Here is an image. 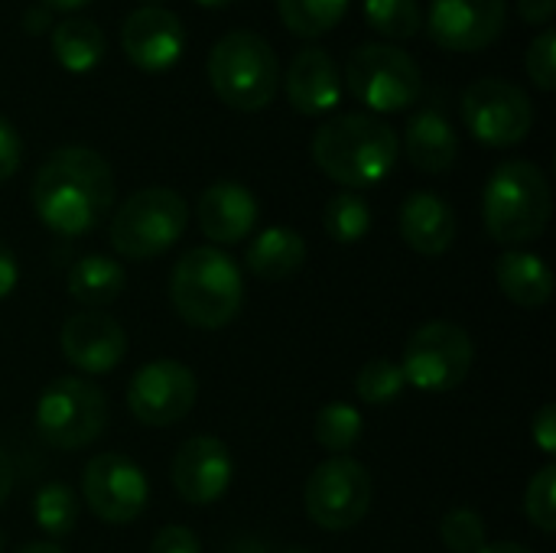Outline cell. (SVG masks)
Masks as SVG:
<instances>
[{
  "label": "cell",
  "instance_id": "5",
  "mask_svg": "<svg viewBox=\"0 0 556 553\" xmlns=\"http://www.w3.org/2000/svg\"><path fill=\"white\" fill-rule=\"evenodd\" d=\"M208 85L222 104L254 114L264 111L280 88V62L274 46L251 29H231L208 49Z\"/></svg>",
  "mask_w": 556,
  "mask_h": 553
},
{
  "label": "cell",
  "instance_id": "36",
  "mask_svg": "<svg viewBox=\"0 0 556 553\" xmlns=\"http://www.w3.org/2000/svg\"><path fill=\"white\" fill-rule=\"evenodd\" d=\"M150 553H202L199 551V538L182 528V525H169L163 531H156Z\"/></svg>",
  "mask_w": 556,
  "mask_h": 553
},
{
  "label": "cell",
  "instance_id": "1",
  "mask_svg": "<svg viewBox=\"0 0 556 553\" xmlns=\"http://www.w3.org/2000/svg\"><path fill=\"white\" fill-rule=\"evenodd\" d=\"M29 199L36 218L49 231L78 238L108 218L114 205V173L91 147H59L36 169Z\"/></svg>",
  "mask_w": 556,
  "mask_h": 553
},
{
  "label": "cell",
  "instance_id": "6",
  "mask_svg": "<svg viewBox=\"0 0 556 553\" xmlns=\"http://www.w3.org/2000/svg\"><path fill=\"white\" fill-rule=\"evenodd\" d=\"M342 85L375 117L414 108L424 98V72L417 59L394 42H365L349 55Z\"/></svg>",
  "mask_w": 556,
  "mask_h": 553
},
{
  "label": "cell",
  "instance_id": "33",
  "mask_svg": "<svg viewBox=\"0 0 556 553\" xmlns=\"http://www.w3.org/2000/svg\"><path fill=\"white\" fill-rule=\"evenodd\" d=\"M525 512L528 518L544 531H556V466H544L531 482H528V499H525Z\"/></svg>",
  "mask_w": 556,
  "mask_h": 553
},
{
  "label": "cell",
  "instance_id": "9",
  "mask_svg": "<svg viewBox=\"0 0 556 553\" xmlns=\"http://www.w3.org/2000/svg\"><path fill=\"white\" fill-rule=\"evenodd\" d=\"M476 362L472 339L463 326L450 319H437L420 326L404 349V381L424 394H446L459 388Z\"/></svg>",
  "mask_w": 556,
  "mask_h": 553
},
{
  "label": "cell",
  "instance_id": "43",
  "mask_svg": "<svg viewBox=\"0 0 556 553\" xmlns=\"http://www.w3.org/2000/svg\"><path fill=\"white\" fill-rule=\"evenodd\" d=\"M225 553H267V551H264V544H261V541H254V538H238L235 544H228V551Z\"/></svg>",
  "mask_w": 556,
  "mask_h": 553
},
{
  "label": "cell",
  "instance_id": "12",
  "mask_svg": "<svg viewBox=\"0 0 556 553\" xmlns=\"http://www.w3.org/2000/svg\"><path fill=\"white\" fill-rule=\"evenodd\" d=\"M199 381L176 359H156L137 368L127 385V407L143 427H173L195 407Z\"/></svg>",
  "mask_w": 556,
  "mask_h": 553
},
{
  "label": "cell",
  "instance_id": "23",
  "mask_svg": "<svg viewBox=\"0 0 556 553\" xmlns=\"http://www.w3.org/2000/svg\"><path fill=\"white\" fill-rule=\"evenodd\" d=\"M495 280L502 293L525 310H538L554 297V274L547 261L531 251H505L495 261Z\"/></svg>",
  "mask_w": 556,
  "mask_h": 553
},
{
  "label": "cell",
  "instance_id": "44",
  "mask_svg": "<svg viewBox=\"0 0 556 553\" xmlns=\"http://www.w3.org/2000/svg\"><path fill=\"white\" fill-rule=\"evenodd\" d=\"M479 553H534V551H528L525 544H515V541H502V544H485Z\"/></svg>",
  "mask_w": 556,
  "mask_h": 553
},
{
  "label": "cell",
  "instance_id": "40",
  "mask_svg": "<svg viewBox=\"0 0 556 553\" xmlns=\"http://www.w3.org/2000/svg\"><path fill=\"white\" fill-rule=\"evenodd\" d=\"M52 26V10L49 7H29L26 13H23V29L26 33H42V29H49Z\"/></svg>",
  "mask_w": 556,
  "mask_h": 553
},
{
  "label": "cell",
  "instance_id": "7",
  "mask_svg": "<svg viewBox=\"0 0 556 553\" xmlns=\"http://www.w3.org/2000/svg\"><path fill=\"white\" fill-rule=\"evenodd\" d=\"M189 225L186 199L169 186H147L121 202L111 222V248L121 257L147 261L169 251Z\"/></svg>",
  "mask_w": 556,
  "mask_h": 553
},
{
  "label": "cell",
  "instance_id": "35",
  "mask_svg": "<svg viewBox=\"0 0 556 553\" xmlns=\"http://www.w3.org/2000/svg\"><path fill=\"white\" fill-rule=\"evenodd\" d=\"M20 160H23L20 134H16V127L0 114V183H7V179L20 169Z\"/></svg>",
  "mask_w": 556,
  "mask_h": 553
},
{
  "label": "cell",
  "instance_id": "21",
  "mask_svg": "<svg viewBox=\"0 0 556 553\" xmlns=\"http://www.w3.org/2000/svg\"><path fill=\"white\" fill-rule=\"evenodd\" d=\"M404 150L407 160L420 169V173H446L453 169L456 156H459V134L450 124V117L437 108H424L420 114H414L407 121L404 130Z\"/></svg>",
  "mask_w": 556,
  "mask_h": 553
},
{
  "label": "cell",
  "instance_id": "10",
  "mask_svg": "<svg viewBox=\"0 0 556 553\" xmlns=\"http://www.w3.org/2000/svg\"><path fill=\"white\" fill-rule=\"evenodd\" d=\"M375 499L371 473L352 456H332L319 463L306 482L303 505L313 525L323 531H352L365 521Z\"/></svg>",
  "mask_w": 556,
  "mask_h": 553
},
{
  "label": "cell",
  "instance_id": "20",
  "mask_svg": "<svg viewBox=\"0 0 556 553\" xmlns=\"http://www.w3.org/2000/svg\"><path fill=\"white\" fill-rule=\"evenodd\" d=\"M397 225L407 248L427 257L446 254L456 241V212L437 192H410L401 205Z\"/></svg>",
  "mask_w": 556,
  "mask_h": 553
},
{
  "label": "cell",
  "instance_id": "3",
  "mask_svg": "<svg viewBox=\"0 0 556 553\" xmlns=\"http://www.w3.org/2000/svg\"><path fill=\"white\" fill-rule=\"evenodd\" d=\"M554 215V192L544 169L531 160H505L485 183L482 218L492 241L521 248L538 241Z\"/></svg>",
  "mask_w": 556,
  "mask_h": 553
},
{
  "label": "cell",
  "instance_id": "17",
  "mask_svg": "<svg viewBox=\"0 0 556 553\" xmlns=\"http://www.w3.org/2000/svg\"><path fill=\"white\" fill-rule=\"evenodd\" d=\"M62 355L85 375H108L127 355V332L108 313L85 310L68 316L59 332Z\"/></svg>",
  "mask_w": 556,
  "mask_h": 553
},
{
  "label": "cell",
  "instance_id": "48",
  "mask_svg": "<svg viewBox=\"0 0 556 553\" xmlns=\"http://www.w3.org/2000/svg\"><path fill=\"white\" fill-rule=\"evenodd\" d=\"M3 548H7V538H3V531H0V553H3Z\"/></svg>",
  "mask_w": 556,
  "mask_h": 553
},
{
  "label": "cell",
  "instance_id": "41",
  "mask_svg": "<svg viewBox=\"0 0 556 553\" xmlns=\"http://www.w3.org/2000/svg\"><path fill=\"white\" fill-rule=\"evenodd\" d=\"M10 489H13V466H10V456L0 450V505L7 502Z\"/></svg>",
  "mask_w": 556,
  "mask_h": 553
},
{
  "label": "cell",
  "instance_id": "16",
  "mask_svg": "<svg viewBox=\"0 0 556 553\" xmlns=\"http://www.w3.org/2000/svg\"><path fill=\"white\" fill-rule=\"evenodd\" d=\"M235 476V460L218 437H192L186 440L169 466L173 489L189 505H212L218 502Z\"/></svg>",
  "mask_w": 556,
  "mask_h": 553
},
{
  "label": "cell",
  "instance_id": "22",
  "mask_svg": "<svg viewBox=\"0 0 556 553\" xmlns=\"http://www.w3.org/2000/svg\"><path fill=\"white\" fill-rule=\"evenodd\" d=\"M306 264V241L287 225L264 228L244 251V267L261 280H287Z\"/></svg>",
  "mask_w": 556,
  "mask_h": 553
},
{
  "label": "cell",
  "instance_id": "32",
  "mask_svg": "<svg viewBox=\"0 0 556 553\" xmlns=\"http://www.w3.org/2000/svg\"><path fill=\"white\" fill-rule=\"evenodd\" d=\"M440 538L450 553H479L485 548V518L472 508H453L440 521Z\"/></svg>",
  "mask_w": 556,
  "mask_h": 553
},
{
  "label": "cell",
  "instance_id": "46",
  "mask_svg": "<svg viewBox=\"0 0 556 553\" xmlns=\"http://www.w3.org/2000/svg\"><path fill=\"white\" fill-rule=\"evenodd\" d=\"M199 7H205V10H218V7H228V3H235V0H195Z\"/></svg>",
  "mask_w": 556,
  "mask_h": 553
},
{
  "label": "cell",
  "instance_id": "11",
  "mask_svg": "<svg viewBox=\"0 0 556 553\" xmlns=\"http://www.w3.org/2000/svg\"><path fill=\"white\" fill-rule=\"evenodd\" d=\"M463 121L485 147H515L534 127V104L525 88L505 78H479L463 91Z\"/></svg>",
  "mask_w": 556,
  "mask_h": 553
},
{
  "label": "cell",
  "instance_id": "14",
  "mask_svg": "<svg viewBox=\"0 0 556 553\" xmlns=\"http://www.w3.org/2000/svg\"><path fill=\"white\" fill-rule=\"evenodd\" d=\"M508 0H430L427 29L446 52H479L505 33Z\"/></svg>",
  "mask_w": 556,
  "mask_h": 553
},
{
  "label": "cell",
  "instance_id": "13",
  "mask_svg": "<svg viewBox=\"0 0 556 553\" xmlns=\"http://www.w3.org/2000/svg\"><path fill=\"white\" fill-rule=\"evenodd\" d=\"M81 499L104 525H130L143 515L150 486L134 460L121 453H101L81 473Z\"/></svg>",
  "mask_w": 556,
  "mask_h": 553
},
{
  "label": "cell",
  "instance_id": "29",
  "mask_svg": "<svg viewBox=\"0 0 556 553\" xmlns=\"http://www.w3.org/2000/svg\"><path fill=\"white\" fill-rule=\"evenodd\" d=\"M365 23L394 42L414 39L424 29L420 0H365Z\"/></svg>",
  "mask_w": 556,
  "mask_h": 553
},
{
  "label": "cell",
  "instance_id": "15",
  "mask_svg": "<svg viewBox=\"0 0 556 553\" xmlns=\"http://www.w3.org/2000/svg\"><path fill=\"white\" fill-rule=\"evenodd\" d=\"M121 49L147 75L169 72L186 52V26L166 7H140L121 26Z\"/></svg>",
  "mask_w": 556,
  "mask_h": 553
},
{
  "label": "cell",
  "instance_id": "34",
  "mask_svg": "<svg viewBox=\"0 0 556 553\" xmlns=\"http://www.w3.org/2000/svg\"><path fill=\"white\" fill-rule=\"evenodd\" d=\"M525 68H528V75H531V81L544 91V95H551L556 88V29L554 26H547L544 33H538L534 36V42L528 46V52H525Z\"/></svg>",
  "mask_w": 556,
  "mask_h": 553
},
{
  "label": "cell",
  "instance_id": "45",
  "mask_svg": "<svg viewBox=\"0 0 556 553\" xmlns=\"http://www.w3.org/2000/svg\"><path fill=\"white\" fill-rule=\"evenodd\" d=\"M16 553H65L62 548H55V544H29V548H23V551Z\"/></svg>",
  "mask_w": 556,
  "mask_h": 553
},
{
  "label": "cell",
  "instance_id": "18",
  "mask_svg": "<svg viewBox=\"0 0 556 553\" xmlns=\"http://www.w3.org/2000/svg\"><path fill=\"white\" fill-rule=\"evenodd\" d=\"M283 91L293 111L306 117H323L336 111L342 101V91H345L342 68L326 49L306 46L290 59L287 75H283Z\"/></svg>",
  "mask_w": 556,
  "mask_h": 553
},
{
  "label": "cell",
  "instance_id": "31",
  "mask_svg": "<svg viewBox=\"0 0 556 553\" xmlns=\"http://www.w3.org/2000/svg\"><path fill=\"white\" fill-rule=\"evenodd\" d=\"M407 381L397 362L391 359H371L362 365L358 378H355V391L365 404H391L404 394Z\"/></svg>",
  "mask_w": 556,
  "mask_h": 553
},
{
  "label": "cell",
  "instance_id": "4",
  "mask_svg": "<svg viewBox=\"0 0 556 553\" xmlns=\"http://www.w3.org/2000/svg\"><path fill=\"white\" fill-rule=\"evenodd\" d=\"M169 300L189 326L225 329L244 303V280L235 257L218 248L186 251L169 277Z\"/></svg>",
  "mask_w": 556,
  "mask_h": 553
},
{
  "label": "cell",
  "instance_id": "8",
  "mask_svg": "<svg viewBox=\"0 0 556 553\" xmlns=\"http://www.w3.org/2000/svg\"><path fill=\"white\" fill-rule=\"evenodd\" d=\"M108 427V398L85 378H59L36 401V430L55 450H81Z\"/></svg>",
  "mask_w": 556,
  "mask_h": 553
},
{
  "label": "cell",
  "instance_id": "27",
  "mask_svg": "<svg viewBox=\"0 0 556 553\" xmlns=\"http://www.w3.org/2000/svg\"><path fill=\"white\" fill-rule=\"evenodd\" d=\"M323 228L336 244H358L371 231V205L365 202V196L345 189L326 202Z\"/></svg>",
  "mask_w": 556,
  "mask_h": 553
},
{
  "label": "cell",
  "instance_id": "39",
  "mask_svg": "<svg viewBox=\"0 0 556 553\" xmlns=\"http://www.w3.org/2000/svg\"><path fill=\"white\" fill-rule=\"evenodd\" d=\"M16 280H20L16 254H13V248H10V244H3V241H0V300L13 293Z\"/></svg>",
  "mask_w": 556,
  "mask_h": 553
},
{
  "label": "cell",
  "instance_id": "42",
  "mask_svg": "<svg viewBox=\"0 0 556 553\" xmlns=\"http://www.w3.org/2000/svg\"><path fill=\"white\" fill-rule=\"evenodd\" d=\"M91 0H42V7H49L52 13L55 10H62V13H75V10H81V7H88Z\"/></svg>",
  "mask_w": 556,
  "mask_h": 553
},
{
  "label": "cell",
  "instance_id": "19",
  "mask_svg": "<svg viewBox=\"0 0 556 553\" xmlns=\"http://www.w3.org/2000/svg\"><path fill=\"white\" fill-rule=\"evenodd\" d=\"M257 199L248 186L231 183V179H218L212 183L195 205V218L202 235L212 244H238L244 241L254 225H257Z\"/></svg>",
  "mask_w": 556,
  "mask_h": 553
},
{
  "label": "cell",
  "instance_id": "47",
  "mask_svg": "<svg viewBox=\"0 0 556 553\" xmlns=\"http://www.w3.org/2000/svg\"><path fill=\"white\" fill-rule=\"evenodd\" d=\"M280 553H309L306 548H287V551H280Z\"/></svg>",
  "mask_w": 556,
  "mask_h": 553
},
{
  "label": "cell",
  "instance_id": "38",
  "mask_svg": "<svg viewBox=\"0 0 556 553\" xmlns=\"http://www.w3.org/2000/svg\"><path fill=\"white\" fill-rule=\"evenodd\" d=\"M518 10H521V20L525 23L547 29L556 13V0H518Z\"/></svg>",
  "mask_w": 556,
  "mask_h": 553
},
{
  "label": "cell",
  "instance_id": "28",
  "mask_svg": "<svg viewBox=\"0 0 556 553\" xmlns=\"http://www.w3.org/2000/svg\"><path fill=\"white\" fill-rule=\"evenodd\" d=\"M365 433V420L362 414L352 407V404H326L319 414H316V424H313V437L323 450L336 453V456H345L352 447H358Z\"/></svg>",
  "mask_w": 556,
  "mask_h": 553
},
{
  "label": "cell",
  "instance_id": "26",
  "mask_svg": "<svg viewBox=\"0 0 556 553\" xmlns=\"http://www.w3.org/2000/svg\"><path fill=\"white\" fill-rule=\"evenodd\" d=\"M349 3L352 0H277V13L300 39H319L342 23Z\"/></svg>",
  "mask_w": 556,
  "mask_h": 553
},
{
  "label": "cell",
  "instance_id": "30",
  "mask_svg": "<svg viewBox=\"0 0 556 553\" xmlns=\"http://www.w3.org/2000/svg\"><path fill=\"white\" fill-rule=\"evenodd\" d=\"M33 518L49 538H65L78 525V495L65 482H46L33 499Z\"/></svg>",
  "mask_w": 556,
  "mask_h": 553
},
{
  "label": "cell",
  "instance_id": "24",
  "mask_svg": "<svg viewBox=\"0 0 556 553\" xmlns=\"http://www.w3.org/2000/svg\"><path fill=\"white\" fill-rule=\"evenodd\" d=\"M108 52L104 29L88 16H65L52 26V55L72 75H88Z\"/></svg>",
  "mask_w": 556,
  "mask_h": 553
},
{
  "label": "cell",
  "instance_id": "2",
  "mask_svg": "<svg viewBox=\"0 0 556 553\" xmlns=\"http://www.w3.org/2000/svg\"><path fill=\"white\" fill-rule=\"evenodd\" d=\"M401 156L397 130L362 111L336 114L319 124L313 134V160L316 166L345 189H368L384 183Z\"/></svg>",
  "mask_w": 556,
  "mask_h": 553
},
{
  "label": "cell",
  "instance_id": "37",
  "mask_svg": "<svg viewBox=\"0 0 556 553\" xmlns=\"http://www.w3.org/2000/svg\"><path fill=\"white\" fill-rule=\"evenodd\" d=\"M531 437L534 443L544 450V453H554L556 450V407L554 404H544L534 420H531Z\"/></svg>",
  "mask_w": 556,
  "mask_h": 553
},
{
  "label": "cell",
  "instance_id": "25",
  "mask_svg": "<svg viewBox=\"0 0 556 553\" xmlns=\"http://www.w3.org/2000/svg\"><path fill=\"white\" fill-rule=\"evenodd\" d=\"M127 274L114 257L88 254L78 257L68 271V293L85 306H108L124 293Z\"/></svg>",
  "mask_w": 556,
  "mask_h": 553
}]
</instances>
